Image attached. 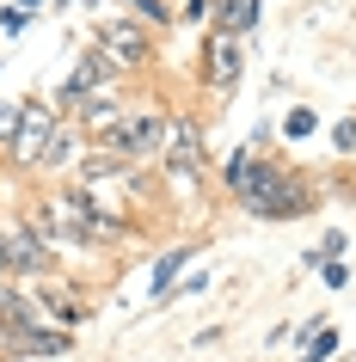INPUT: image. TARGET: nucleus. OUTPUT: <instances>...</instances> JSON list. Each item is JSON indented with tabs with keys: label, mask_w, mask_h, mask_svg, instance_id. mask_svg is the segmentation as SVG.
<instances>
[{
	"label": "nucleus",
	"mask_w": 356,
	"mask_h": 362,
	"mask_svg": "<svg viewBox=\"0 0 356 362\" xmlns=\"http://www.w3.org/2000/svg\"><path fill=\"white\" fill-rule=\"evenodd\" d=\"M222 185H227V197H234L252 221H295V215L314 209L307 178H295L282 160H270V153H258V148H234L227 153Z\"/></svg>",
	"instance_id": "f257e3e1"
},
{
	"label": "nucleus",
	"mask_w": 356,
	"mask_h": 362,
	"mask_svg": "<svg viewBox=\"0 0 356 362\" xmlns=\"http://www.w3.org/2000/svg\"><path fill=\"white\" fill-rule=\"evenodd\" d=\"M31 221H38V233L50 246H74V252H111V246H123V240H135V228H123V221H111L105 209H93L74 185L43 191L38 203H31Z\"/></svg>",
	"instance_id": "f03ea898"
},
{
	"label": "nucleus",
	"mask_w": 356,
	"mask_h": 362,
	"mask_svg": "<svg viewBox=\"0 0 356 362\" xmlns=\"http://www.w3.org/2000/svg\"><path fill=\"white\" fill-rule=\"evenodd\" d=\"M209 172V135L197 123V111H166V148H160V185L166 191L197 197Z\"/></svg>",
	"instance_id": "7ed1b4c3"
},
{
	"label": "nucleus",
	"mask_w": 356,
	"mask_h": 362,
	"mask_svg": "<svg viewBox=\"0 0 356 362\" xmlns=\"http://www.w3.org/2000/svg\"><path fill=\"white\" fill-rule=\"evenodd\" d=\"M98 148L123 153V160H135V166H160V148H166V111H160V105H130L123 123H117Z\"/></svg>",
	"instance_id": "20e7f679"
},
{
	"label": "nucleus",
	"mask_w": 356,
	"mask_h": 362,
	"mask_svg": "<svg viewBox=\"0 0 356 362\" xmlns=\"http://www.w3.org/2000/svg\"><path fill=\"white\" fill-rule=\"evenodd\" d=\"M154 43H160V37H154L148 25H135L130 13L98 19V31H93V49H98V56H111L117 74H142V68L154 62Z\"/></svg>",
	"instance_id": "39448f33"
},
{
	"label": "nucleus",
	"mask_w": 356,
	"mask_h": 362,
	"mask_svg": "<svg viewBox=\"0 0 356 362\" xmlns=\"http://www.w3.org/2000/svg\"><path fill=\"white\" fill-rule=\"evenodd\" d=\"M56 129H62V111H56V105L25 98L19 129H13V141H6V160H13V172H38V166H43V148H50V135H56Z\"/></svg>",
	"instance_id": "423d86ee"
},
{
	"label": "nucleus",
	"mask_w": 356,
	"mask_h": 362,
	"mask_svg": "<svg viewBox=\"0 0 356 362\" xmlns=\"http://www.w3.org/2000/svg\"><path fill=\"white\" fill-rule=\"evenodd\" d=\"M240 74H246V37L203 31V43H197V80H203L215 98H227L234 86H240Z\"/></svg>",
	"instance_id": "0eeeda50"
},
{
	"label": "nucleus",
	"mask_w": 356,
	"mask_h": 362,
	"mask_svg": "<svg viewBox=\"0 0 356 362\" xmlns=\"http://www.w3.org/2000/svg\"><path fill=\"white\" fill-rule=\"evenodd\" d=\"M0 233H6L13 283H19V276H50V270H56V246L38 233V221H31V215H0Z\"/></svg>",
	"instance_id": "6e6552de"
},
{
	"label": "nucleus",
	"mask_w": 356,
	"mask_h": 362,
	"mask_svg": "<svg viewBox=\"0 0 356 362\" xmlns=\"http://www.w3.org/2000/svg\"><path fill=\"white\" fill-rule=\"evenodd\" d=\"M117 68H111V56H98V49H86V56H74V68H68V80H62L56 86V98H50V105H56L62 117L74 111L80 98H93V93H105V86H117Z\"/></svg>",
	"instance_id": "1a4fd4ad"
},
{
	"label": "nucleus",
	"mask_w": 356,
	"mask_h": 362,
	"mask_svg": "<svg viewBox=\"0 0 356 362\" xmlns=\"http://www.w3.org/2000/svg\"><path fill=\"white\" fill-rule=\"evenodd\" d=\"M123 111H130V98L117 93V86H105V93L80 98L74 111H68V123H80V129H86V141H105V135L123 123Z\"/></svg>",
	"instance_id": "9d476101"
},
{
	"label": "nucleus",
	"mask_w": 356,
	"mask_h": 362,
	"mask_svg": "<svg viewBox=\"0 0 356 362\" xmlns=\"http://www.w3.org/2000/svg\"><path fill=\"white\" fill-rule=\"evenodd\" d=\"M86 153H93V141H86V129H80V123H68V117H62V129L50 135V148H43V178H50V172H74L80 160H86Z\"/></svg>",
	"instance_id": "9b49d317"
},
{
	"label": "nucleus",
	"mask_w": 356,
	"mask_h": 362,
	"mask_svg": "<svg viewBox=\"0 0 356 362\" xmlns=\"http://www.w3.org/2000/svg\"><path fill=\"white\" fill-rule=\"evenodd\" d=\"M185 264H190V246H185V240H172V246L154 252V270H148V301L154 307H166V295H172V283L185 276Z\"/></svg>",
	"instance_id": "f8f14e48"
},
{
	"label": "nucleus",
	"mask_w": 356,
	"mask_h": 362,
	"mask_svg": "<svg viewBox=\"0 0 356 362\" xmlns=\"http://www.w3.org/2000/svg\"><path fill=\"white\" fill-rule=\"evenodd\" d=\"M209 31L252 37V31H258V0H215V6H209Z\"/></svg>",
	"instance_id": "ddd939ff"
},
{
	"label": "nucleus",
	"mask_w": 356,
	"mask_h": 362,
	"mask_svg": "<svg viewBox=\"0 0 356 362\" xmlns=\"http://www.w3.org/2000/svg\"><path fill=\"white\" fill-rule=\"evenodd\" d=\"M123 6H130V19H135V25H148L154 37L172 25V6H166V0H123Z\"/></svg>",
	"instance_id": "4468645a"
},
{
	"label": "nucleus",
	"mask_w": 356,
	"mask_h": 362,
	"mask_svg": "<svg viewBox=\"0 0 356 362\" xmlns=\"http://www.w3.org/2000/svg\"><path fill=\"white\" fill-rule=\"evenodd\" d=\"M282 135H289V141L319 135V111H314V105H289V111H282Z\"/></svg>",
	"instance_id": "2eb2a0df"
},
{
	"label": "nucleus",
	"mask_w": 356,
	"mask_h": 362,
	"mask_svg": "<svg viewBox=\"0 0 356 362\" xmlns=\"http://www.w3.org/2000/svg\"><path fill=\"white\" fill-rule=\"evenodd\" d=\"M301 356H314V362H332V356H338V332H332V325H319V332H314V344H307Z\"/></svg>",
	"instance_id": "dca6fc26"
},
{
	"label": "nucleus",
	"mask_w": 356,
	"mask_h": 362,
	"mask_svg": "<svg viewBox=\"0 0 356 362\" xmlns=\"http://www.w3.org/2000/svg\"><path fill=\"white\" fill-rule=\"evenodd\" d=\"M203 288H209V270H190V276H178V283H172L166 301H190V295H203Z\"/></svg>",
	"instance_id": "f3484780"
},
{
	"label": "nucleus",
	"mask_w": 356,
	"mask_h": 362,
	"mask_svg": "<svg viewBox=\"0 0 356 362\" xmlns=\"http://www.w3.org/2000/svg\"><path fill=\"white\" fill-rule=\"evenodd\" d=\"M19 111H25V98H0V148H6L13 129H19Z\"/></svg>",
	"instance_id": "a211bd4d"
},
{
	"label": "nucleus",
	"mask_w": 356,
	"mask_h": 362,
	"mask_svg": "<svg viewBox=\"0 0 356 362\" xmlns=\"http://www.w3.org/2000/svg\"><path fill=\"white\" fill-rule=\"evenodd\" d=\"M332 148L338 153H356V117H338V123H332Z\"/></svg>",
	"instance_id": "6ab92c4d"
},
{
	"label": "nucleus",
	"mask_w": 356,
	"mask_h": 362,
	"mask_svg": "<svg viewBox=\"0 0 356 362\" xmlns=\"http://www.w3.org/2000/svg\"><path fill=\"white\" fill-rule=\"evenodd\" d=\"M319 276H326V288H344V283H350V258H326Z\"/></svg>",
	"instance_id": "aec40b11"
},
{
	"label": "nucleus",
	"mask_w": 356,
	"mask_h": 362,
	"mask_svg": "<svg viewBox=\"0 0 356 362\" xmlns=\"http://www.w3.org/2000/svg\"><path fill=\"white\" fill-rule=\"evenodd\" d=\"M25 25H31V13H25V6H6V13H0V31H6V37H13V31H25Z\"/></svg>",
	"instance_id": "412c9836"
},
{
	"label": "nucleus",
	"mask_w": 356,
	"mask_h": 362,
	"mask_svg": "<svg viewBox=\"0 0 356 362\" xmlns=\"http://www.w3.org/2000/svg\"><path fill=\"white\" fill-rule=\"evenodd\" d=\"M209 6H215V0H185V6H178V19H190V25L203 19V25H209Z\"/></svg>",
	"instance_id": "4be33fe9"
},
{
	"label": "nucleus",
	"mask_w": 356,
	"mask_h": 362,
	"mask_svg": "<svg viewBox=\"0 0 356 362\" xmlns=\"http://www.w3.org/2000/svg\"><path fill=\"white\" fill-rule=\"evenodd\" d=\"M0 283H13V258H6V233H0Z\"/></svg>",
	"instance_id": "5701e85b"
},
{
	"label": "nucleus",
	"mask_w": 356,
	"mask_h": 362,
	"mask_svg": "<svg viewBox=\"0 0 356 362\" xmlns=\"http://www.w3.org/2000/svg\"><path fill=\"white\" fill-rule=\"evenodd\" d=\"M19 6H25V13H31V6H38V0H19Z\"/></svg>",
	"instance_id": "b1692460"
},
{
	"label": "nucleus",
	"mask_w": 356,
	"mask_h": 362,
	"mask_svg": "<svg viewBox=\"0 0 356 362\" xmlns=\"http://www.w3.org/2000/svg\"><path fill=\"white\" fill-rule=\"evenodd\" d=\"M62 6H86V0H62Z\"/></svg>",
	"instance_id": "393cba45"
},
{
	"label": "nucleus",
	"mask_w": 356,
	"mask_h": 362,
	"mask_svg": "<svg viewBox=\"0 0 356 362\" xmlns=\"http://www.w3.org/2000/svg\"><path fill=\"white\" fill-rule=\"evenodd\" d=\"M295 362H314V356H295Z\"/></svg>",
	"instance_id": "a878e982"
},
{
	"label": "nucleus",
	"mask_w": 356,
	"mask_h": 362,
	"mask_svg": "<svg viewBox=\"0 0 356 362\" xmlns=\"http://www.w3.org/2000/svg\"><path fill=\"white\" fill-rule=\"evenodd\" d=\"M350 160H356V153H350Z\"/></svg>",
	"instance_id": "bb28decb"
}]
</instances>
